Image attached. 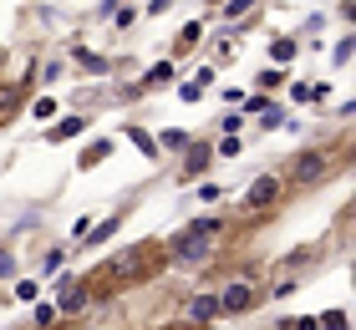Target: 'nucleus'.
<instances>
[{"mask_svg": "<svg viewBox=\"0 0 356 330\" xmlns=\"http://www.w3.org/2000/svg\"><path fill=\"white\" fill-rule=\"evenodd\" d=\"M316 325H326V330H346V310H331L326 320H316Z\"/></svg>", "mask_w": 356, "mask_h": 330, "instance_id": "obj_18", "label": "nucleus"}, {"mask_svg": "<svg viewBox=\"0 0 356 330\" xmlns=\"http://www.w3.org/2000/svg\"><path fill=\"white\" fill-rule=\"evenodd\" d=\"M168 76H173V66H168V61H158V66H153V72H148V76H143V87H158V81H168Z\"/></svg>", "mask_w": 356, "mask_h": 330, "instance_id": "obj_14", "label": "nucleus"}, {"mask_svg": "<svg viewBox=\"0 0 356 330\" xmlns=\"http://www.w3.org/2000/svg\"><path fill=\"white\" fill-rule=\"evenodd\" d=\"M270 56H275V61H280V66H285L290 56H296V41H275V46H270Z\"/></svg>", "mask_w": 356, "mask_h": 330, "instance_id": "obj_16", "label": "nucleus"}, {"mask_svg": "<svg viewBox=\"0 0 356 330\" xmlns=\"http://www.w3.org/2000/svg\"><path fill=\"white\" fill-rule=\"evenodd\" d=\"M290 97H296V102H326V87H316V81H296Z\"/></svg>", "mask_w": 356, "mask_h": 330, "instance_id": "obj_9", "label": "nucleus"}, {"mask_svg": "<svg viewBox=\"0 0 356 330\" xmlns=\"http://www.w3.org/2000/svg\"><path fill=\"white\" fill-rule=\"evenodd\" d=\"M15 300H36V279H21V285H15Z\"/></svg>", "mask_w": 356, "mask_h": 330, "instance_id": "obj_20", "label": "nucleus"}, {"mask_svg": "<svg viewBox=\"0 0 356 330\" xmlns=\"http://www.w3.org/2000/svg\"><path fill=\"white\" fill-rule=\"evenodd\" d=\"M10 270H15V264H10V254H0V279H6Z\"/></svg>", "mask_w": 356, "mask_h": 330, "instance_id": "obj_24", "label": "nucleus"}, {"mask_svg": "<svg viewBox=\"0 0 356 330\" xmlns=\"http://www.w3.org/2000/svg\"><path fill=\"white\" fill-rule=\"evenodd\" d=\"M26 102V87H0V122H10Z\"/></svg>", "mask_w": 356, "mask_h": 330, "instance_id": "obj_7", "label": "nucleus"}, {"mask_svg": "<svg viewBox=\"0 0 356 330\" xmlns=\"http://www.w3.org/2000/svg\"><path fill=\"white\" fill-rule=\"evenodd\" d=\"M199 31H204L199 21H188L184 31H178V51H184V46H193V41H199Z\"/></svg>", "mask_w": 356, "mask_h": 330, "instance_id": "obj_15", "label": "nucleus"}, {"mask_svg": "<svg viewBox=\"0 0 356 330\" xmlns=\"http://www.w3.org/2000/svg\"><path fill=\"white\" fill-rule=\"evenodd\" d=\"M331 173V153H300L290 163V183H321Z\"/></svg>", "mask_w": 356, "mask_h": 330, "instance_id": "obj_4", "label": "nucleus"}, {"mask_svg": "<svg viewBox=\"0 0 356 330\" xmlns=\"http://www.w3.org/2000/svg\"><path fill=\"white\" fill-rule=\"evenodd\" d=\"M214 300H219L224 315H250V310L260 305V290H254V279H229V285H224Z\"/></svg>", "mask_w": 356, "mask_h": 330, "instance_id": "obj_3", "label": "nucleus"}, {"mask_svg": "<svg viewBox=\"0 0 356 330\" xmlns=\"http://www.w3.org/2000/svg\"><path fill=\"white\" fill-rule=\"evenodd\" d=\"M214 234H219V224L204 219V224H188L173 244H163V249H173L178 264H199V259H209V244H214Z\"/></svg>", "mask_w": 356, "mask_h": 330, "instance_id": "obj_2", "label": "nucleus"}, {"mask_svg": "<svg viewBox=\"0 0 356 330\" xmlns=\"http://www.w3.org/2000/svg\"><path fill=\"white\" fill-rule=\"evenodd\" d=\"M107 153H112V142H92L87 153H82V168H92V163H102Z\"/></svg>", "mask_w": 356, "mask_h": 330, "instance_id": "obj_12", "label": "nucleus"}, {"mask_svg": "<svg viewBox=\"0 0 356 330\" xmlns=\"http://www.w3.org/2000/svg\"><path fill=\"white\" fill-rule=\"evenodd\" d=\"M204 163H209V147L199 142V147H188V163H184V173L193 178V173H199V168H204Z\"/></svg>", "mask_w": 356, "mask_h": 330, "instance_id": "obj_11", "label": "nucleus"}, {"mask_svg": "<svg viewBox=\"0 0 356 330\" xmlns=\"http://www.w3.org/2000/svg\"><path fill=\"white\" fill-rule=\"evenodd\" d=\"M133 142H138V147H143V153H148V158H153V153H158V142H153V138H148V132H138V127H133Z\"/></svg>", "mask_w": 356, "mask_h": 330, "instance_id": "obj_19", "label": "nucleus"}, {"mask_svg": "<svg viewBox=\"0 0 356 330\" xmlns=\"http://www.w3.org/2000/svg\"><path fill=\"white\" fill-rule=\"evenodd\" d=\"M51 320H56V310H51V305H36V325L46 330V325H51Z\"/></svg>", "mask_w": 356, "mask_h": 330, "instance_id": "obj_22", "label": "nucleus"}, {"mask_svg": "<svg viewBox=\"0 0 356 330\" xmlns=\"http://www.w3.org/2000/svg\"><path fill=\"white\" fill-rule=\"evenodd\" d=\"M199 92H204L199 81H184V87H178V97H184V102H199Z\"/></svg>", "mask_w": 356, "mask_h": 330, "instance_id": "obj_21", "label": "nucleus"}, {"mask_svg": "<svg viewBox=\"0 0 356 330\" xmlns=\"http://www.w3.org/2000/svg\"><path fill=\"white\" fill-rule=\"evenodd\" d=\"M280 193H285L280 173H265V178H254V183H250V193H245V208H270Z\"/></svg>", "mask_w": 356, "mask_h": 330, "instance_id": "obj_6", "label": "nucleus"}, {"mask_svg": "<svg viewBox=\"0 0 356 330\" xmlns=\"http://www.w3.org/2000/svg\"><path fill=\"white\" fill-rule=\"evenodd\" d=\"M76 56H82V66H87V72H107V61L97 56V51H76Z\"/></svg>", "mask_w": 356, "mask_h": 330, "instance_id": "obj_17", "label": "nucleus"}, {"mask_svg": "<svg viewBox=\"0 0 356 330\" xmlns=\"http://www.w3.org/2000/svg\"><path fill=\"white\" fill-rule=\"evenodd\" d=\"M82 127H87L82 117H67L61 127H51V142H61V138H72V132H82Z\"/></svg>", "mask_w": 356, "mask_h": 330, "instance_id": "obj_13", "label": "nucleus"}, {"mask_svg": "<svg viewBox=\"0 0 356 330\" xmlns=\"http://www.w3.org/2000/svg\"><path fill=\"white\" fill-rule=\"evenodd\" d=\"M118 224H122V213H112V219H102V224L92 229V244H102V239H112V234H118Z\"/></svg>", "mask_w": 356, "mask_h": 330, "instance_id": "obj_10", "label": "nucleus"}, {"mask_svg": "<svg viewBox=\"0 0 356 330\" xmlns=\"http://www.w3.org/2000/svg\"><path fill=\"white\" fill-rule=\"evenodd\" d=\"M168 264V254H163V244H133L127 254H118V259H107L102 270H92V279H82L87 290H97V285H138V279H148V274H158Z\"/></svg>", "mask_w": 356, "mask_h": 330, "instance_id": "obj_1", "label": "nucleus"}, {"mask_svg": "<svg viewBox=\"0 0 356 330\" xmlns=\"http://www.w3.org/2000/svg\"><path fill=\"white\" fill-rule=\"evenodd\" d=\"M188 315H193V320H214V315H219V300H214V295H193V300H188Z\"/></svg>", "mask_w": 356, "mask_h": 330, "instance_id": "obj_8", "label": "nucleus"}, {"mask_svg": "<svg viewBox=\"0 0 356 330\" xmlns=\"http://www.w3.org/2000/svg\"><path fill=\"white\" fill-rule=\"evenodd\" d=\"M87 305H92V290L82 285V279H61V290H56V310L61 315H82Z\"/></svg>", "mask_w": 356, "mask_h": 330, "instance_id": "obj_5", "label": "nucleus"}, {"mask_svg": "<svg viewBox=\"0 0 356 330\" xmlns=\"http://www.w3.org/2000/svg\"><path fill=\"white\" fill-rule=\"evenodd\" d=\"M250 10V0H229V6H224V15H245Z\"/></svg>", "mask_w": 356, "mask_h": 330, "instance_id": "obj_23", "label": "nucleus"}]
</instances>
